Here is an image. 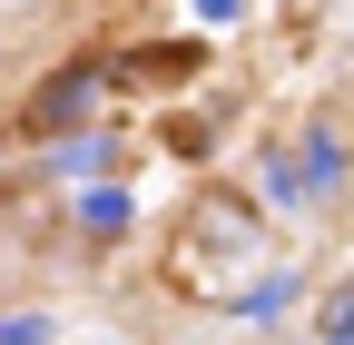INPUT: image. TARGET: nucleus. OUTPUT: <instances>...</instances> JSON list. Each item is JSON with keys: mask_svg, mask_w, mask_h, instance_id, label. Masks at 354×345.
<instances>
[{"mask_svg": "<svg viewBox=\"0 0 354 345\" xmlns=\"http://www.w3.org/2000/svg\"><path fill=\"white\" fill-rule=\"evenodd\" d=\"M88 89H99V79H88V69H69V79H50V89H39V99H30V118H39V128H69Z\"/></svg>", "mask_w": 354, "mask_h": 345, "instance_id": "nucleus-1", "label": "nucleus"}, {"mask_svg": "<svg viewBox=\"0 0 354 345\" xmlns=\"http://www.w3.org/2000/svg\"><path fill=\"white\" fill-rule=\"evenodd\" d=\"M79 218H88V227H118V218H128V197H118V188H99V197H79Z\"/></svg>", "mask_w": 354, "mask_h": 345, "instance_id": "nucleus-2", "label": "nucleus"}, {"mask_svg": "<svg viewBox=\"0 0 354 345\" xmlns=\"http://www.w3.org/2000/svg\"><path fill=\"white\" fill-rule=\"evenodd\" d=\"M0 345H50V316H10V326H0Z\"/></svg>", "mask_w": 354, "mask_h": 345, "instance_id": "nucleus-3", "label": "nucleus"}, {"mask_svg": "<svg viewBox=\"0 0 354 345\" xmlns=\"http://www.w3.org/2000/svg\"><path fill=\"white\" fill-rule=\"evenodd\" d=\"M197 20H236V0H197Z\"/></svg>", "mask_w": 354, "mask_h": 345, "instance_id": "nucleus-4", "label": "nucleus"}]
</instances>
